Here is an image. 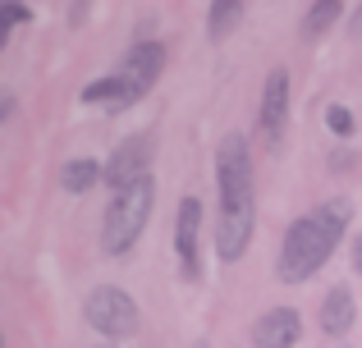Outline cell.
Returning a JSON list of instances; mask_svg holds the SVG:
<instances>
[{"label":"cell","instance_id":"6da1fadb","mask_svg":"<svg viewBox=\"0 0 362 348\" xmlns=\"http://www.w3.org/2000/svg\"><path fill=\"white\" fill-rule=\"evenodd\" d=\"M344 229H349V202H344V197H335V202L317 206L312 215L293 220L289 234H284L280 261H275L280 280H284V284H303L308 275H317V270L330 261V252L339 248Z\"/></svg>","mask_w":362,"mask_h":348},{"label":"cell","instance_id":"7a4b0ae2","mask_svg":"<svg viewBox=\"0 0 362 348\" xmlns=\"http://www.w3.org/2000/svg\"><path fill=\"white\" fill-rule=\"evenodd\" d=\"M151 202H156L151 174L133 179L129 188H119V193L110 197L106 220H101V248H106L110 257H124V252L142 239V229H147V220H151Z\"/></svg>","mask_w":362,"mask_h":348},{"label":"cell","instance_id":"3957f363","mask_svg":"<svg viewBox=\"0 0 362 348\" xmlns=\"http://www.w3.org/2000/svg\"><path fill=\"white\" fill-rule=\"evenodd\" d=\"M216 193L221 211H252V156L243 133H230L216 152Z\"/></svg>","mask_w":362,"mask_h":348},{"label":"cell","instance_id":"277c9868","mask_svg":"<svg viewBox=\"0 0 362 348\" xmlns=\"http://www.w3.org/2000/svg\"><path fill=\"white\" fill-rule=\"evenodd\" d=\"M83 316H88V325L97 335H106V340H129V335H138V321H142L138 303L115 284L92 289L88 303H83Z\"/></svg>","mask_w":362,"mask_h":348},{"label":"cell","instance_id":"5b68a950","mask_svg":"<svg viewBox=\"0 0 362 348\" xmlns=\"http://www.w3.org/2000/svg\"><path fill=\"white\" fill-rule=\"evenodd\" d=\"M142 174H151V138H129V143L119 147L115 156H110L106 165H101V179H106L110 188H129L133 179H142Z\"/></svg>","mask_w":362,"mask_h":348},{"label":"cell","instance_id":"8992f818","mask_svg":"<svg viewBox=\"0 0 362 348\" xmlns=\"http://www.w3.org/2000/svg\"><path fill=\"white\" fill-rule=\"evenodd\" d=\"M197 229H202V202L184 197L175 215V252H179V266H184L188 280L202 275V266H197Z\"/></svg>","mask_w":362,"mask_h":348},{"label":"cell","instance_id":"52a82bcc","mask_svg":"<svg viewBox=\"0 0 362 348\" xmlns=\"http://www.w3.org/2000/svg\"><path fill=\"white\" fill-rule=\"evenodd\" d=\"M284 124H289V73L271 69L266 73V88H262V133L271 143H280Z\"/></svg>","mask_w":362,"mask_h":348},{"label":"cell","instance_id":"ba28073f","mask_svg":"<svg viewBox=\"0 0 362 348\" xmlns=\"http://www.w3.org/2000/svg\"><path fill=\"white\" fill-rule=\"evenodd\" d=\"M252 229H257V215L252 211H221L216 215V252H221V261H239L247 252V243H252Z\"/></svg>","mask_w":362,"mask_h":348},{"label":"cell","instance_id":"9c48e42d","mask_svg":"<svg viewBox=\"0 0 362 348\" xmlns=\"http://www.w3.org/2000/svg\"><path fill=\"white\" fill-rule=\"evenodd\" d=\"M303 335V316L293 307H271L262 321L252 325V344L257 348H293Z\"/></svg>","mask_w":362,"mask_h":348},{"label":"cell","instance_id":"30bf717a","mask_svg":"<svg viewBox=\"0 0 362 348\" xmlns=\"http://www.w3.org/2000/svg\"><path fill=\"white\" fill-rule=\"evenodd\" d=\"M160 64H165V46H160V42H138V46L129 51V60H124V69H119V73H124L129 83H138L142 92H147L151 83L160 78Z\"/></svg>","mask_w":362,"mask_h":348},{"label":"cell","instance_id":"8fae6325","mask_svg":"<svg viewBox=\"0 0 362 348\" xmlns=\"http://www.w3.org/2000/svg\"><path fill=\"white\" fill-rule=\"evenodd\" d=\"M138 97H142V88H138V83H129L124 73H110V78H97V83L83 88V101L106 106V110H124V106H133Z\"/></svg>","mask_w":362,"mask_h":348},{"label":"cell","instance_id":"7c38bea8","mask_svg":"<svg viewBox=\"0 0 362 348\" xmlns=\"http://www.w3.org/2000/svg\"><path fill=\"white\" fill-rule=\"evenodd\" d=\"M354 321H358L354 294H349L344 284L330 289V294L321 298V330H326V335H349V325H354Z\"/></svg>","mask_w":362,"mask_h":348},{"label":"cell","instance_id":"4fadbf2b","mask_svg":"<svg viewBox=\"0 0 362 348\" xmlns=\"http://www.w3.org/2000/svg\"><path fill=\"white\" fill-rule=\"evenodd\" d=\"M239 18H243V0H211V9H206V32L230 37L234 28H239Z\"/></svg>","mask_w":362,"mask_h":348},{"label":"cell","instance_id":"5bb4252c","mask_svg":"<svg viewBox=\"0 0 362 348\" xmlns=\"http://www.w3.org/2000/svg\"><path fill=\"white\" fill-rule=\"evenodd\" d=\"M60 184L69 188V193H88V188L101 184V165L97 161H69L60 170Z\"/></svg>","mask_w":362,"mask_h":348},{"label":"cell","instance_id":"9a60e30c","mask_svg":"<svg viewBox=\"0 0 362 348\" xmlns=\"http://www.w3.org/2000/svg\"><path fill=\"white\" fill-rule=\"evenodd\" d=\"M335 18H339V0H312V9H308V18H303V28L317 37V32H326Z\"/></svg>","mask_w":362,"mask_h":348},{"label":"cell","instance_id":"2e32d148","mask_svg":"<svg viewBox=\"0 0 362 348\" xmlns=\"http://www.w3.org/2000/svg\"><path fill=\"white\" fill-rule=\"evenodd\" d=\"M14 23H28V5H18V0H0V46L9 42Z\"/></svg>","mask_w":362,"mask_h":348},{"label":"cell","instance_id":"e0dca14e","mask_svg":"<svg viewBox=\"0 0 362 348\" xmlns=\"http://www.w3.org/2000/svg\"><path fill=\"white\" fill-rule=\"evenodd\" d=\"M326 124H330V133H335V138H349V133H354V115H349L344 106H330L326 110Z\"/></svg>","mask_w":362,"mask_h":348},{"label":"cell","instance_id":"ac0fdd59","mask_svg":"<svg viewBox=\"0 0 362 348\" xmlns=\"http://www.w3.org/2000/svg\"><path fill=\"white\" fill-rule=\"evenodd\" d=\"M9 110H14V97H9V92H0V119H5Z\"/></svg>","mask_w":362,"mask_h":348},{"label":"cell","instance_id":"d6986e66","mask_svg":"<svg viewBox=\"0 0 362 348\" xmlns=\"http://www.w3.org/2000/svg\"><path fill=\"white\" fill-rule=\"evenodd\" d=\"M354 270L362 275V234H358V243H354Z\"/></svg>","mask_w":362,"mask_h":348},{"label":"cell","instance_id":"ffe728a7","mask_svg":"<svg viewBox=\"0 0 362 348\" xmlns=\"http://www.w3.org/2000/svg\"><path fill=\"white\" fill-rule=\"evenodd\" d=\"M354 32H362V5H358V14H354Z\"/></svg>","mask_w":362,"mask_h":348},{"label":"cell","instance_id":"44dd1931","mask_svg":"<svg viewBox=\"0 0 362 348\" xmlns=\"http://www.w3.org/2000/svg\"><path fill=\"white\" fill-rule=\"evenodd\" d=\"M0 348H5V340H0Z\"/></svg>","mask_w":362,"mask_h":348}]
</instances>
